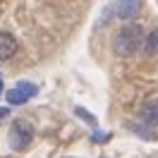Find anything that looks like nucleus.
<instances>
[{
	"label": "nucleus",
	"instance_id": "39448f33",
	"mask_svg": "<svg viewBox=\"0 0 158 158\" xmlns=\"http://www.w3.org/2000/svg\"><path fill=\"white\" fill-rule=\"evenodd\" d=\"M139 122L146 127H158V101H146L139 108Z\"/></svg>",
	"mask_w": 158,
	"mask_h": 158
},
{
	"label": "nucleus",
	"instance_id": "9d476101",
	"mask_svg": "<svg viewBox=\"0 0 158 158\" xmlns=\"http://www.w3.org/2000/svg\"><path fill=\"white\" fill-rule=\"evenodd\" d=\"M0 94H2V77H0Z\"/></svg>",
	"mask_w": 158,
	"mask_h": 158
},
{
	"label": "nucleus",
	"instance_id": "f03ea898",
	"mask_svg": "<svg viewBox=\"0 0 158 158\" xmlns=\"http://www.w3.org/2000/svg\"><path fill=\"white\" fill-rule=\"evenodd\" d=\"M10 146L15 151H24V148L31 144V139H34V125H31L29 120H15L10 125Z\"/></svg>",
	"mask_w": 158,
	"mask_h": 158
},
{
	"label": "nucleus",
	"instance_id": "0eeeda50",
	"mask_svg": "<svg viewBox=\"0 0 158 158\" xmlns=\"http://www.w3.org/2000/svg\"><path fill=\"white\" fill-rule=\"evenodd\" d=\"M144 50H146L148 55H156L158 53V29H153L146 39H144Z\"/></svg>",
	"mask_w": 158,
	"mask_h": 158
},
{
	"label": "nucleus",
	"instance_id": "1a4fd4ad",
	"mask_svg": "<svg viewBox=\"0 0 158 158\" xmlns=\"http://www.w3.org/2000/svg\"><path fill=\"white\" fill-rule=\"evenodd\" d=\"M7 115H10V108H5V106H0V122H2V120L7 118Z\"/></svg>",
	"mask_w": 158,
	"mask_h": 158
},
{
	"label": "nucleus",
	"instance_id": "423d86ee",
	"mask_svg": "<svg viewBox=\"0 0 158 158\" xmlns=\"http://www.w3.org/2000/svg\"><path fill=\"white\" fill-rule=\"evenodd\" d=\"M17 53V41L12 34L7 31H0V60H10Z\"/></svg>",
	"mask_w": 158,
	"mask_h": 158
},
{
	"label": "nucleus",
	"instance_id": "f257e3e1",
	"mask_svg": "<svg viewBox=\"0 0 158 158\" xmlns=\"http://www.w3.org/2000/svg\"><path fill=\"white\" fill-rule=\"evenodd\" d=\"M144 39H146V34H144L141 24H137V22L125 24L115 34V39H113V50H115V55H120V58H132L137 50L144 48Z\"/></svg>",
	"mask_w": 158,
	"mask_h": 158
},
{
	"label": "nucleus",
	"instance_id": "6e6552de",
	"mask_svg": "<svg viewBox=\"0 0 158 158\" xmlns=\"http://www.w3.org/2000/svg\"><path fill=\"white\" fill-rule=\"evenodd\" d=\"M77 115H81V118H86V122H91V125H96V118L94 115H89L84 108H77Z\"/></svg>",
	"mask_w": 158,
	"mask_h": 158
},
{
	"label": "nucleus",
	"instance_id": "20e7f679",
	"mask_svg": "<svg viewBox=\"0 0 158 158\" xmlns=\"http://www.w3.org/2000/svg\"><path fill=\"white\" fill-rule=\"evenodd\" d=\"M141 10V0H118L115 5H113V15L120 17V19H134Z\"/></svg>",
	"mask_w": 158,
	"mask_h": 158
},
{
	"label": "nucleus",
	"instance_id": "7ed1b4c3",
	"mask_svg": "<svg viewBox=\"0 0 158 158\" xmlns=\"http://www.w3.org/2000/svg\"><path fill=\"white\" fill-rule=\"evenodd\" d=\"M31 96H36V84H31V81H17V86L5 94V98L10 101L12 106H22Z\"/></svg>",
	"mask_w": 158,
	"mask_h": 158
}]
</instances>
